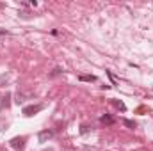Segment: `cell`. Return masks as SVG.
<instances>
[{
    "instance_id": "1",
    "label": "cell",
    "mask_w": 153,
    "mask_h": 151,
    "mask_svg": "<svg viewBox=\"0 0 153 151\" xmlns=\"http://www.w3.org/2000/svg\"><path fill=\"white\" fill-rule=\"evenodd\" d=\"M25 137H14V139H11V148H14V150H23L25 148Z\"/></svg>"
},
{
    "instance_id": "2",
    "label": "cell",
    "mask_w": 153,
    "mask_h": 151,
    "mask_svg": "<svg viewBox=\"0 0 153 151\" xmlns=\"http://www.w3.org/2000/svg\"><path fill=\"white\" fill-rule=\"evenodd\" d=\"M39 110H43V105H29V107H25V109H23V115L30 117V115L38 114Z\"/></svg>"
},
{
    "instance_id": "3",
    "label": "cell",
    "mask_w": 153,
    "mask_h": 151,
    "mask_svg": "<svg viewBox=\"0 0 153 151\" xmlns=\"http://www.w3.org/2000/svg\"><path fill=\"white\" fill-rule=\"evenodd\" d=\"M52 137H53V132H52V130H43V132H39V135H38L39 142H46V141H50Z\"/></svg>"
},
{
    "instance_id": "4",
    "label": "cell",
    "mask_w": 153,
    "mask_h": 151,
    "mask_svg": "<svg viewBox=\"0 0 153 151\" xmlns=\"http://www.w3.org/2000/svg\"><path fill=\"white\" fill-rule=\"evenodd\" d=\"M100 123H102V124H114V117L109 115V114H105V115L100 117Z\"/></svg>"
},
{
    "instance_id": "5",
    "label": "cell",
    "mask_w": 153,
    "mask_h": 151,
    "mask_svg": "<svg viewBox=\"0 0 153 151\" xmlns=\"http://www.w3.org/2000/svg\"><path fill=\"white\" fill-rule=\"evenodd\" d=\"M11 93H5V94H2V103H4V109H9V105H11Z\"/></svg>"
},
{
    "instance_id": "6",
    "label": "cell",
    "mask_w": 153,
    "mask_h": 151,
    "mask_svg": "<svg viewBox=\"0 0 153 151\" xmlns=\"http://www.w3.org/2000/svg\"><path fill=\"white\" fill-rule=\"evenodd\" d=\"M78 80H80V82H96V76L94 75H80Z\"/></svg>"
},
{
    "instance_id": "7",
    "label": "cell",
    "mask_w": 153,
    "mask_h": 151,
    "mask_svg": "<svg viewBox=\"0 0 153 151\" xmlns=\"http://www.w3.org/2000/svg\"><path fill=\"white\" fill-rule=\"evenodd\" d=\"M112 103H114V107H116V109H119V110H125V109H126V107H125V103H123V101H117V100H114V101H112Z\"/></svg>"
},
{
    "instance_id": "8",
    "label": "cell",
    "mask_w": 153,
    "mask_h": 151,
    "mask_svg": "<svg viewBox=\"0 0 153 151\" xmlns=\"http://www.w3.org/2000/svg\"><path fill=\"white\" fill-rule=\"evenodd\" d=\"M123 123H125V124H126L128 128H135V123H134V121H130V119H125Z\"/></svg>"
},
{
    "instance_id": "9",
    "label": "cell",
    "mask_w": 153,
    "mask_h": 151,
    "mask_svg": "<svg viewBox=\"0 0 153 151\" xmlns=\"http://www.w3.org/2000/svg\"><path fill=\"white\" fill-rule=\"evenodd\" d=\"M59 73H61V70H59V68H55V70H53V73H52V76H53V75H59Z\"/></svg>"
},
{
    "instance_id": "10",
    "label": "cell",
    "mask_w": 153,
    "mask_h": 151,
    "mask_svg": "<svg viewBox=\"0 0 153 151\" xmlns=\"http://www.w3.org/2000/svg\"><path fill=\"white\" fill-rule=\"evenodd\" d=\"M4 80H5V82H7V76H5V75H2V76H0V84H2V82H4Z\"/></svg>"
},
{
    "instance_id": "11",
    "label": "cell",
    "mask_w": 153,
    "mask_h": 151,
    "mask_svg": "<svg viewBox=\"0 0 153 151\" xmlns=\"http://www.w3.org/2000/svg\"><path fill=\"white\" fill-rule=\"evenodd\" d=\"M0 109H4V103H2V94H0Z\"/></svg>"
}]
</instances>
